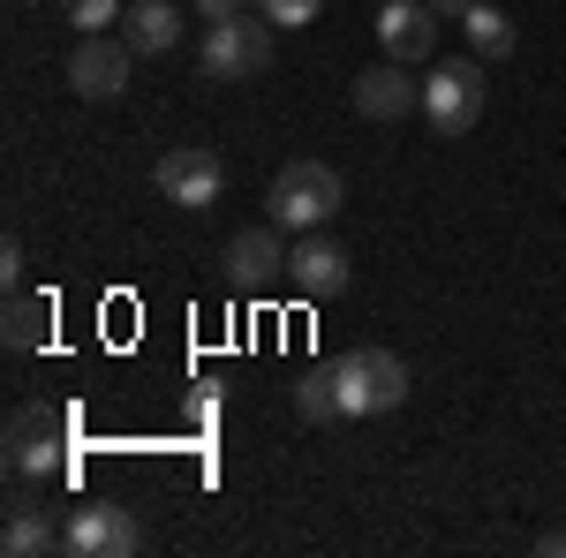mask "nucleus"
<instances>
[{"label": "nucleus", "mask_w": 566, "mask_h": 558, "mask_svg": "<svg viewBox=\"0 0 566 558\" xmlns=\"http://www.w3.org/2000/svg\"><path fill=\"white\" fill-rule=\"evenodd\" d=\"M423 122L438 136H469L483 122V61H438L423 76Z\"/></svg>", "instance_id": "20e7f679"}, {"label": "nucleus", "mask_w": 566, "mask_h": 558, "mask_svg": "<svg viewBox=\"0 0 566 558\" xmlns=\"http://www.w3.org/2000/svg\"><path fill=\"white\" fill-rule=\"evenodd\" d=\"M400 400H408V362L392 347L340 355V415H392Z\"/></svg>", "instance_id": "7ed1b4c3"}, {"label": "nucleus", "mask_w": 566, "mask_h": 558, "mask_svg": "<svg viewBox=\"0 0 566 558\" xmlns=\"http://www.w3.org/2000/svg\"><path fill=\"white\" fill-rule=\"evenodd\" d=\"M122 39H129L136 53H175L181 45V8L175 0H136L129 15H122Z\"/></svg>", "instance_id": "ddd939ff"}, {"label": "nucleus", "mask_w": 566, "mask_h": 558, "mask_svg": "<svg viewBox=\"0 0 566 558\" xmlns=\"http://www.w3.org/2000/svg\"><path fill=\"white\" fill-rule=\"evenodd\" d=\"M8 355H39L53 340V295H8V325H0Z\"/></svg>", "instance_id": "4468645a"}, {"label": "nucleus", "mask_w": 566, "mask_h": 558, "mask_svg": "<svg viewBox=\"0 0 566 558\" xmlns=\"http://www.w3.org/2000/svg\"><path fill=\"white\" fill-rule=\"evenodd\" d=\"M227 287L234 295H258L272 287L280 272H287V242H280V227H242V234H227Z\"/></svg>", "instance_id": "9d476101"}, {"label": "nucleus", "mask_w": 566, "mask_h": 558, "mask_svg": "<svg viewBox=\"0 0 566 558\" xmlns=\"http://www.w3.org/2000/svg\"><path fill=\"white\" fill-rule=\"evenodd\" d=\"M469 8H476V0H431V15H438V23H461Z\"/></svg>", "instance_id": "4be33fe9"}, {"label": "nucleus", "mask_w": 566, "mask_h": 558, "mask_svg": "<svg viewBox=\"0 0 566 558\" xmlns=\"http://www.w3.org/2000/svg\"><path fill=\"white\" fill-rule=\"evenodd\" d=\"M159 197L181 204V212H212L219 197H227V159L205 151V144H175L159 159Z\"/></svg>", "instance_id": "423d86ee"}, {"label": "nucleus", "mask_w": 566, "mask_h": 558, "mask_svg": "<svg viewBox=\"0 0 566 558\" xmlns=\"http://www.w3.org/2000/svg\"><path fill=\"white\" fill-rule=\"evenodd\" d=\"M69 430H76L69 408H23L8 423V468L15 475H69Z\"/></svg>", "instance_id": "39448f33"}, {"label": "nucleus", "mask_w": 566, "mask_h": 558, "mask_svg": "<svg viewBox=\"0 0 566 558\" xmlns=\"http://www.w3.org/2000/svg\"><path fill=\"white\" fill-rule=\"evenodd\" d=\"M536 551H544V558H566V528H544V536H536Z\"/></svg>", "instance_id": "5701e85b"}, {"label": "nucleus", "mask_w": 566, "mask_h": 558, "mask_svg": "<svg viewBox=\"0 0 566 558\" xmlns=\"http://www.w3.org/2000/svg\"><path fill=\"white\" fill-rule=\"evenodd\" d=\"M272 227H287V234H317V227H333V212L348 204V189H340V173L325 167V159H287V167L272 173Z\"/></svg>", "instance_id": "f257e3e1"}, {"label": "nucleus", "mask_w": 566, "mask_h": 558, "mask_svg": "<svg viewBox=\"0 0 566 558\" xmlns=\"http://www.w3.org/2000/svg\"><path fill=\"white\" fill-rule=\"evenodd\" d=\"M129 69H136V45L129 39H76V53H69V91L76 98H122L129 91Z\"/></svg>", "instance_id": "1a4fd4ad"}, {"label": "nucleus", "mask_w": 566, "mask_h": 558, "mask_svg": "<svg viewBox=\"0 0 566 558\" xmlns=\"http://www.w3.org/2000/svg\"><path fill=\"white\" fill-rule=\"evenodd\" d=\"M272 69V23H250V15H219L205 23V45H197V76L205 84H250Z\"/></svg>", "instance_id": "f03ea898"}, {"label": "nucleus", "mask_w": 566, "mask_h": 558, "mask_svg": "<svg viewBox=\"0 0 566 558\" xmlns=\"http://www.w3.org/2000/svg\"><path fill=\"white\" fill-rule=\"evenodd\" d=\"M31 8H39V0H31Z\"/></svg>", "instance_id": "b1692460"}, {"label": "nucleus", "mask_w": 566, "mask_h": 558, "mask_svg": "<svg viewBox=\"0 0 566 558\" xmlns=\"http://www.w3.org/2000/svg\"><path fill=\"white\" fill-rule=\"evenodd\" d=\"M355 114L363 122H408V114H423V84H408V61H378V69H363L348 84Z\"/></svg>", "instance_id": "9b49d317"}, {"label": "nucleus", "mask_w": 566, "mask_h": 558, "mask_svg": "<svg viewBox=\"0 0 566 558\" xmlns=\"http://www.w3.org/2000/svg\"><path fill=\"white\" fill-rule=\"evenodd\" d=\"M317 8H325V0H258V15L272 31H303V23H317Z\"/></svg>", "instance_id": "6ab92c4d"}, {"label": "nucleus", "mask_w": 566, "mask_h": 558, "mask_svg": "<svg viewBox=\"0 0 566 558\" xmlns=\"http://www.w3.org/2000/svg\"><path fill=\"white\" fill-rule=\"evenodd\" d=\"M0 551H8V558H45V551H61V528H53V520H45L39 506H8Z\"/></svg>", "instance_id": "2eb2a0df"}, {"label": "nucleus", "mask_w": 566, "mask_h": 558, "mask_svg": "<svg viewBox=\"0 0 566 558\" xmlns=\"http://www.w3.org/2000/svg\"><path fill=\"white\" fill-rule=\"evenodd\" d=\"M129 15V0H69V23H76V39H98L106 23H122Z\"/></svg>", "instance_id": "a211bd4d"}, {"label": "nucleus", "mask_w": 566, "mask_h": 558, "mask_svg": "<svg viewBox=\"0 0 566 558\" xmlns=\"http://www.w3.org/2000/svg\"><path fill=\"white\" fill-rule=\"evenodd\" d=\"M295 408H303L310 423H325V415H340V362H317L295 378Z\"/></svg>", "instance_id": "f3484780"}, {"label": "nucleus", "mask_w": 566, "mask_h": 558, "mask_svg": "<svg viewBox=\"0 0 566 558\" xmlns=\"http://www.w3.org/2000/svg\"><path fill=\"white\" fill-rule=\"evenodd\" d=\"M242 8H250V0H197V15H205V23H219V15H242Z\"/></svg>", "instance_id": "412c9836"}, {"label": "nucleus", "mask_w": 566, "mask_h": 558, "mask_svg": "<svg viewBox=\"0 0 566 558\" xmlns=\"http://www.w3.org/2000/svg\"><path fill=\"white\" fill-rule=\"evenodd\" d=\"M61 551H76V558H129V551H144V528H136L129 506H76L69 528H61Z\"/></svg>", "instance_id": "0eeeda50"}, {"label": "nucleus", "mask_w": 566, "mask_h": 558, "mask_svg": "<svg viewBox=\"0 0 566 558\" xmlns=\"http://www.w3.org/2000/svg\"><path fill=\"white\" fill-rule=\"evenodd\" d=\"M378 45H386V61H431V45H438V15H431V0H386L378 8Z\"/></svg>", "instance_id": "f8f14e48"}, {"label": "nucleus", "mask_w": 566, "mask_h": 558, "mask_svg": "<svg viewBox=\"0 0 566 558\" xmlns=\"http://www.w3.org/2000/svg\"><path fill=\"white\" fill-rule=\"evenodd\" d=\"M0 280H8V287H15V280H23V242H15V234H8V242H0Z\"/></svg>", "instance_id": "aec40b11"}, {"label": "nucleus", "mask_w": 566, "mask_h": 558, "mask_svg": "<svg viewBox=\"0 0 566 558\" xmlns=\"http://www.w3.org/2000/svg\"><path fill=\"white\" fill-rule=\"evenodd\" d=\"M461 31H469V53H476V61H506V53H514V15L491 8V0H476V8L461 15Z\"/></svg>", "instance_id": "dca6fc26"}, {"label": "nucleus", "mask_w": 566, "mask_h": 558, "mask_svg": "<svg viewBox=\"0 0 566 558\" xmlns=\"http://www.w3.org/2000/svg\"><path fill=\"white\" fill-rule=\"evenodd\" d=\"M348 280H355V264H348V250L317 227V234H303L295 250H287V287L303 302H333V295H348Z\"/></svg>", "instance_id": "6e6552de"}]
</instances>
